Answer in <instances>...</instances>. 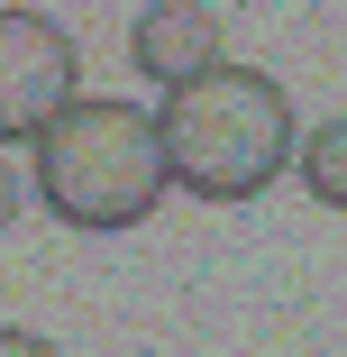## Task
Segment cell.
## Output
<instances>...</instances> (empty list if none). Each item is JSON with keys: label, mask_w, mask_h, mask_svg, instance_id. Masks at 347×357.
I'll return each mask as SVG.
<instances>
[{"label": "cell", "mask_w": 347, "mask_h": 357, "mask_svg": "<svg viewBox=\"0 0 347 357\" xmlns=\"http://www.w3.org/2000/svg\"><path fill=\"white\" fill-rule=\"evenodd\" d=\"M137 357H156V348H137Z\"/></svg>", "instance_id": "ba28073f"}, {"label": "cell", "mask_w": 347, "mask_h": 357, "mask_svg": "<svg viewBox=\"0 0 347 357\" xmlns=\"http://www.w3.org/2000/svg\"><path fill=\"white\" fill-rule=\"evenodd\" d=\"M74 37L46 10H0V147L37 137V119H55L74 101Z\"/></svg>", "instance_id": "3957f363"}, {"label": "cell", "mask_w": 347, "mask_h": 357, "mask_svg": "<svg viewBox=\"0 0 347 357\" xmlns=\"http://www.w3.org/2000/svg\"><path fill=\"white\" fill-rule=\"evenodd\" d=\"M19 211H28V174H19L10 156H0V229H10V220H19Z\"/></svg>", "instance_id": "8992f818"}, {"label": "cell", "mask_w": 347, "mask_h": 357, "mask_svg": "<svg viewBox=\"0 0 347 357\" xmlns=\"http://www.w3.org/2000/svg\"><path fill=\"white\" fill-rule=\"evenodd\" d=\"M128 64L147 83H183L201 64H220V10H201V0H156V10L128 19Z\"/></svg>", "instance_id": "277c9868"}, {"label": "cell", "mask_w": 347, "mask_h": 357, "mask_svg": "<svg viewBox=\"0 0 347 357\" xmlns=\"http://www.w3.org/2000/svg\"><path fill=\"white\" fill-rule=\"evenodd\" d=\"M302 183H311L329 211H347V119H329V128L302 137Z\"/></svg>", "instance_id": "5b68a950"}, {"label": "cell", "mask_w": 347, "mask_h": 357, "mask_svg": "<svg viewBox=\"0 0 347 357\" xmlns=\"http://www.w3.org/2000/svg\"><path fill=\"white\" fill-rule=\"evenodd\" d=\"M0 357H64V348L37 339V330H0Z\"/></svg>", "instance_id": "52a82bcc"}, {"label": "cell", "mask_w": 347, "mask_h": 357, "mask_svg": "<svg viewBox=\"0 0 347 357\" xmlns=\"http://www.w3.org/2000/svg\"><path fill=\"white\" fill-rule=\"evenodd\" d=\"M156 147H165V183H183L192 202H256L293 165V92L220 55L201 74L165 83Z\"/></svg>", "instance_id": "6da1fadb"}, {"label": "cell", "mask_w": 347, "mask_h": 357, "mask_svg": "<svg viewBox=\"0 0 347 357\" xmlns=\"http://www.w3.org/2000/svg\"><path fill=\"white\" fill-rule=\"evenodd\" d=\"M37 202L83 238H119L165 202V147L156 119L128 101H64L37 119Z\"/></svg>", "instance_id": "7a4b0ae2"}]
</instances>
